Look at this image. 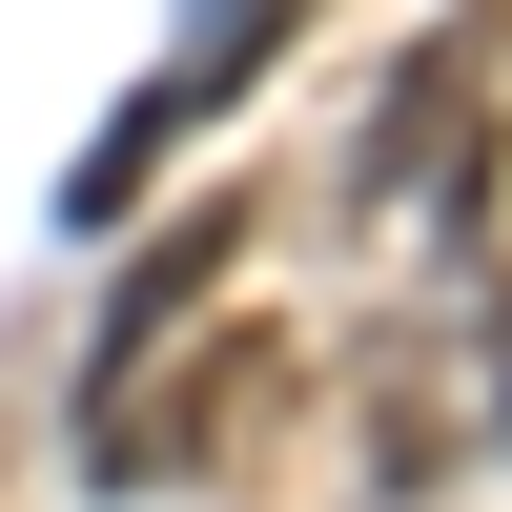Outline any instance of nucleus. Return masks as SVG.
<instances>
[{"label":"nucleus","instance_id":"1","mask_svg":"<svg viewBox=\"0 0 512 512\" xmlns=\"http://www.w3.org/2000/svg\"><path fill=\"white\" fill-rule=\"evenodd\" d=\"M226 246H246V226H226V205H205V226H164V246H144V267H123V287H103V390H123V349H164V328H185V308H205V287H226Z\"/></svg>","mask_w":512,"mask_h":512}]
</instances>
